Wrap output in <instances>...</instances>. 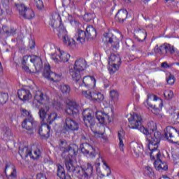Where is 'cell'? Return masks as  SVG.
<instances>
[{
	"label": "cell",
	"mask_w": 179,
	"mask_h": 179,
	"mask_svg": "<svg viewBox=\"0 0 179 179\" xmlns=\"http://www.w3.org/2000/svg\"><path fill=\"white\" fill-rule=\"evenodd\" d=\"M83 94L84 95L85 97H87V98L95 101L102 102V101H103V100H104V95H103L102 93L95 92V91H91V90L84 91V92H83Z\"/></svg>",
	"instance_id": "10"
},
{
	"label": "cell",
	"mask_w": 179,
	"mask_h": 179,
	"mask_svg": "<svg viewBox=\"0 0 179 179\" xmlns=\"http://www.w3.org/2000/svg\"><path fill=\"white\" fill-rule=\"evenodd\" d=\"M85 33H86V37L88 39H94L97 36V31L92 25H89L87 27Z\"/></svg>",
	"instance_id": "23"
},
{
	"label": "cell",
	"mask_w": 179,
	"mask_h": 179,
	"mask_svg": "<svg viewBox=\"0 0 179 179\" xmlns=\"http://www.w3.org/2000/svg\"><path fill=\"white\" fill-rule=\"evenodd\" d=\"M164 96L167 100H170L174 97V92L172 90H166L164 92Z\"/></svg>",
	"instance_id": "45"
},
{
	"label": "cell",
	"mask_w": 179,
	"mask_h": 179,
	"mask_svg": "<svg viewBox=\"0 0 179 179\" xmlns=\"http://www.w3.org/2000/svg\"><path fill=\"white\" fill-rule=\"evenodd\" d=\"M147 103L150 107L155 110H160L162 108L163 102L162 100L154 95H150L148 97Z\"/></svg>",
	"instance_id": "3"
},
{
	"label": "cell",
	"mask_w": 179,
	"mask_h": 179,
	"mask_svg": "<svg viewBox=\"0 0 179 179\" xmlns=\"http://www.w3.org/2000/svg\"><path fill=\"white\" fill-rule=\"evenodd\" d=\"M134 35L138 40L143 41L146 37V32L142 29H138L134 32Z\"/></svg>",
	"instance_id": "29"
},
{
	"label": "cell",
	"mask_w": 179,
	"mask_h": 179,
	"mask_svg": "<svg viewBox=\"0 0 179 179\" xmlns=\"http://www.w3.org/2000/svg\"><path fill=\"white\" fill-rule=\"evenodd\" d=\"M83 118L87 124H89L94 120V112L90 108H86L83 112Z\"/></svg>",
	"instance_id": "17"
},
{
	"label": "cell",
	"mask_w": 179,
	"mask_h": 179,
	"mask_svg": "<svg viewBox=\"0 0 179 179\" xmlns=\"http://www.w3.org/2000/svg\"><path fill=\"white\" fill-rule=\"evenodd\" d=\"M165 135L169 141L173 142V143H178L179 141V135L178 132L174 127L168 126L165 129Z\"/></svg>",
	"instance_id": "5"
},
{
	"label": "cell",
	"mask_w": 179,
	"mask_h": 179,
	"mask_svg": "<svg viewBox=\"0 0 179 179\" xmlns=\"http://www.w3.org/2000/svg\"><path fill=\"white\" fill-rule=\"evenodd\" d=\"M97 172L98 175L101 176H106L111 174V170L104 161L100 159L97 163Z\"/></svg>",
	"instance_id": "6"
},
{
	"label": "cell",
	"mask_w": 179,
	"mask_h": 179,
	"mask_svg": "<svg viewBox=\"0 0 179 179\" xmlns=\"http://www.w3.org/2000/svg\"><path fill=\"white\" fill-rule=\"evenodd\" d=\"M151 159H153V161L157 160V159H159V157H160V152L158 151L157 149L153 150V151H151Z\"/></svg>",
	"instance_id": "39"
},
{
	"label": "cell",
	"mask_w": 179,
	"mask_h": 179,
	"mask_svg": "<svg viewBox=\"0 0 179 179\" xmlns=\"http://www.w3.org/2000/svg\"><path fill=\"white\" fill-rule=\"evenodd\" d=\"M78 150H79V148H78V146L76 144H71L68 146V147L64 151L63 156L65 157V159L73 158L76 155Z\"/></svg>",
	"instance_id": "11"
},
{
	"label": "cell",
	"mask_w": 179,
	"mask_h": 179,
	"mask_svg": "<svg viewBox=\"0 0 179 179\" xmlns=\"http://www.w3.org/2000/svg\"><path fill=\"white\" fill-rule=\"evenodd\" d=\"M17 96L19 99L23 101H28L32 97L30 92L26 89H20L17 90Z\"/></svg>",
	"instance_id": "19"
},
{
	"label": "cell",
	"mask_w": 179,
	"mask_h": 179,
	"mask_svg": "<svg viewBox=\"0 0 179 179\" xmlns=\"http://www.w3.org/2000/svg\"><path fill=\"white\" fill-rule=\"evenodd\" d=\"M50 129L49 125L47 123H42L39 127V130L40 136L44 138H48L50 136Z\"/></svg>",
	"instance_id": "18"
},
{
	"label": "cell",
	"mask_w": 179,
	"mask_h": 179,
	"mask_svg": "<svg viewBox=\"0 0 179 179\" xmlns=\"http://www.w3.org/2000/svg\"><path fill=\"white\" fill-rule=\"evenodd\" d=\"M51 72V69H50V65L48 64H46L44 68V71H43V75L46 78H48L50 73Z\"/></svg>",
	"instance_id": "43"
},
{
	"label": "cell",
	"mask_w": 179,
	"mask_h": 179,
	"mask_svg": "<svg viewBox=\"0 0 179 179\" xmlns=\"http://www.w3.org/2000/svg\"><path fill=\"white\" fill-rule=\"evenodd\" d=\"M87 67V62L83 58H79L76 60L74 68L79 71H83Z\"/></svg>",
	"instance_id": "21"
},
{
	"label": "cell",
	"mask_w": 179,
	"mask_h": 179,
	"mask_svg": "<svg viewBox=\"0 0 179 179\" xmlns=\"http://www.w3.org/2000/svg\"><path fill=\"white\" fill-rule=\"evenodd\" d=\"M16 7L20 14L27 19H32L34 17V13L30 8L25 7L22 3H18L16 4Z\"/></svg>",
	"instance_id": "4"
},
{
	"label": "cell",
	"mask_w": 179,
	"mask_h": 179,
	"mask_svg": "<svg viewBox=\"0 0 179 179\" xmlns=\"http://www.w3.org/2000/svg\"><path fill=\"white\" fill-rule=\"evenodd\" d=\"M35 100L37 101L38 102L41 103V104H46V102H48V97L46 95L44 94L41 92H37L35 94Z\"/></svg>",
	"instance_id": "24"
},
{
	"label": "cell",
	"mask_w": 179,
	"mask_h": 179,
	"mask_svg": "<svg viewBox=\"0 0 179 179\" xmlns=\"http://www.w3.org/2000/svg\"><path fill=\"white\" fill-rule=\"evenodd\" d=\"M43 66L41 57L36 55H26L23 59V67L30 73H37Z\"/></svg>",
	"instance_id": "1"
},
{
	"label": "cell",
	"mask_w": 179,
	"mask_h": 179,
	"mask_svg": "<svg viewBox=\"0 0 179 179\" xmlns=\"http://www.w3.org/2000/svg\"><path fill=\"white\" fill-rule=\"evenodd\" d=\"M127 11L125 10V9H120V10L118 11L116 14V19L120 22H122V21L126 19V17L127 16Z\"/></svg>",
	"instance_id": "31"
},
{
	"label": "cell",
	"mask_w": 179,
	"mask_h": 179,
	"mask_svg": "<svg viewBox=\"0 0 179 179\" xmlns=\"http://www.w3.org/2000/svg\"><path fill=\"white\" fill-rule=\"evenodd\" d=\"M60 90H61L63 93H65V94H67V93H69L70 92V90H71V88H70V87L68 85L63 84V85H62L61 86H60Z\"/></svg>",
	"instance_id": "47"
},
{
	"label": "cell",
	"mask_w": 179,
	"mask_h": 179,
	"mask_svg": "<svg viewBox=\"0 0 179 179\" xmlns=\"http://www.w3.org/2000/svg\"><path fill=\"white\" fill-rule=\"evenodd\" d=\"M142 120L141 116L137 114H134L129 118V125L130 127L139 129L141 127Z\"/></svg>",
	"instance_id": "9"
},
{
	"label": "cell",
	"mask_w": 179,
	"mask_h": 179,
	"mask_svg": "<svg viewBox=\"0 0 179 179\" xmlns=\"http://www.w3.org/2000/svg\"><path fill=\"white\" fill-rule=\"evenodd\" d=\"M94 17H95V15L93 14V13H85V14L84 15V16H83V19L86 21H90V20H92Z\"/></svg>",
	"instance_id": "50"
},
{
	"label": "cell",
	"mask_w": 179,
	"mask_h": 179,
	"mask_svg": "<svg viewBox=\"0 0 179 179\" xmlns=\"http://www.w3.org/2000/svg\"><path fill=\"white\" fill-rule=\"evenodd\" d=\"M9 99V95L6 92H1L0 93V103L1 105L4 104L6 102L8 101Z\"/></svg>",
	"instance_id": "42"
},
{
	"label": "cell",
	"mask_w": 179,
	"mask_h": 179,
	"mask_svg": "<svg viewBox=\"0 0 179 179\" xmlns=\"http://www.w3.org/2000/svg\"><path fill=\"white\" fill-rule=\"evenodd\" d=\"M73 172L75 173L76 176L78 177H83L85 176L84 171H83L82 167H76Z\"/></svg>",
	"instance_id": "41"
},
{
	"label": "cell",
	"mask_w": 179,
	"mask_h": 179,
	"mask_svg": "<svg viewBox=\"0 0 179 179\" xmlns=\"http://www.w3.org/2000/svg\"><path fill=\"white\" fill-rule=\"evenodd\" d=\"M73 158H68L66 159V167L68 169V171H69L70 172H74L76 165L75 161L73 160Z\"/></svg>",
	"instance_id": "27"
},
{
	"label": "cell",
	"mask_w": 179,
	"mask_h": 179,
	"mask_svg": "<svg viewBox=\"0 0 179 179\" xmlns=\"http://www.w3.org/2000/svg\"><path fill=\"white\" fill-rule=\"evenodd\" d=\"M173 49V47L169 44H164L162 46H159V51L161 53H167L168 52H172V50Z\"/></svg>",
	"instance_id": "35"
},
{
	"label": "cell",
	"mask_w": 179,
	"mask_h": 179,
	"mask_svg": "<svg viewBox=\"0 0 179 179\" xmlns=\"http://www.w3.org/2000/svg\"><path fill=\"white\" fill-rule=\"evenodd\" d=\"M34 3H35V5H36V7H37V9H44V3H43L42 1H41V0H39V1H35Z\"/></svg>",
	"instance_id": "52"
},
{
	"label": "cell",
	"mask_w": 179,
	"mask_h": 179,
	"mask_svg": "<svg viewBox=\"0 0 179 179\" xmlns=\"http://www.w3.org/2000/svg\"><path fill=\"white\" fill-rule=\"evenodd\" d=\"M89 127H90V129L92 130L95 134L102 135V134H103L105 132V127L104 124H101L100 122H95V120H93V121L89 124Z\"/></svg>",
	"instance_id": "13"
},
{
	"label": "cell",
	"mask_w": 179,
	"mask_h": 179,
	"mask_svg": "<svg viewBox=\"0 0 179 179\" xmlns=\"http://www.w3.org/2000/svg\"><path fill=\"white\" fill-rule=\"evenodd\" d=\"M52 58L57 62H67L70 59V55L68 52L63 50H56L52 55Z\"/></svg>",
	"instance_id": "8"
},
{
	"label": "cell",
	"mask_w": 179,
	"mask_h": 179,
	"mask_svg": "<svg viewBox=\"0 0 179 179\" xmlns=\"http://www.w3.org/2000/svg\"><path fill=\"white\" fill-rule=\"evenodd\" d=\"M19 154L23 158L26 159L30 157V146H23L19 149Z\"/></svg>",
	"instance_id": "30"
},
{
	"label": "cell",
	"mask_w": 179,
	"mask_h": 179,
	"mask_svg": "<svg viewBox=\"0 0 179 179\" xmlns=\"http://www.w3.org/2000/svg\"><path fill=\"white\" fill-rule=\"evenodd\" d=\"M48 79H49L51 81H54V82H59L60 80L62 79V76H60L58 73H56L55 72H52L51 71V72L50 73L49 76H48Z\"/></svg>",
	"instance_id": "36"
},
{
	"label": "cell",
	"mask_w": 179,
	"mask_h": 179,
	"mask_svg": "<svg viewBox=\"0 0 179 179\" xmlns=\"http://www.w3.org/2000/svg\"><path fill=\"white\" fill-rule=\"evenodd\" d=\"M5 174L8 178H15L17 172L14 165L11 164V163H8L5 167Z\"/></svg>",
	"instance_id": "16"
},
{
	"label": "cell",
	"mask_w": 179,
	"mask_h": 179,
	"mask_svg": "<svg viewBox=\"0 0 179 179\" xmlns=\"http://www.w3.org/2000/svg\"><path fill=\"white\" fill-rule=\"evenodd\" d=\"M66 112L69 115H76L79 113V108H78V106L67 105V108H66Z\"/></svg>",
	"instance_id": "34"
},
{
	"label": "cell",
	"mask_w": 179,
	"mask_h": 179,
	"mask_svg": "<svg viewBox=\"0 0 179 179\" xmlns=\"http://www.w3.org/2000/svg\"><path fill=\"white\" fill-rule=\"evenodd\" d=\"M57 118V114L55 112H52L49 115L48 118V123H51Z\"/></svg>",
	"instance_id": "49"
},
{
	"label": "cell",
	"mask_w": 179,
	"mask_h": 179,
	"mask_svg": "<svg viewBox=\"0 0 179 179\" xmlns=\"http://www.w3.org/2000/svg\"><path fill=\"white\" fill-rule=\"evenodd\" d=\"M110 97L113 100L116 101L118 99V93L116 90H111L110 92Z\"/></svg>",
	"instance_id": "51"
},
{
	"label": "cell",
	"mask_w": 179,
	"mask_h": 179,
	"mask_svg": "<svg viewBox=\"0 0 179 179\" xmlns=\"http://www.w3.org/2000/svg\"><path fill=\"white\" fill-rule=\"evenodd\" d=\"M70 75H71V78H72L73 80H74L75 81H79L81 78L80 71L75 69V68H71V69H70Z\"/></svg>",
	"instance_id": "32"
},
{
	"label": "cell",
	"mask_w": 179,
	"mask_h": 179,
	"mask_svg": "<svg viewBox=\"0 0 179 179\" xmlns=\"http://www.w3.org/2000/svg\"><path fill=\"white\" fill-rule=\"evenodd\" d=\"M46 111H45L44 108H41L40 111H39L40 118H41V119H44V118L46 117Z\"/></svg>",
	"instance_id": "55"
},
{
	"label": "cell",
	"mask_w": 179,
	"mask_h": 179,
	"mask_svg": "<svg viewBox=\"0 0 179 179\" xmlns=\"http://www.w3.org/2000/svg\"><path fill=\"white\" fill-rule=\"evenodd\" d=\"M41 156V151L39 148L35 145H32L30 146V157L32 159H36L39 158Z\"/></svg>",
	"instance_id": "20"
},
{
	"label": "cell",
	"mask_w": 179,
	"mask_h": 179,
	"mask_svg": "<svg viewBox=\"0 0 179 179\" xmlns=\"http://www.w3.org/2000/svg\"><path fill=\"white\" fill-rule=\"evenodd\" d=\"M104 41L113 48L116 49L119 46V40L117 36L112 33H106L104 34Z\"/></svg>",
	"instance_id": "7"
},
{
	"label": "cell",
	"mask_w": 179,
	"mask_h": 179,
	"mask_svg": "<svg viewBox=\"0 0 179 179\" xmlns=\"http://www.w3.org/2000/svg\"><path fill=\"white\" fill-rule=\"evenodd\" d=\"M61 146L62 148H65V149L67 148L68 147V145H67V142L65 141H61Z\"/></svg>",
	"instance_id": "57"
},
{
	"label": "cell",
	"mask_w": 179,
	"mask_h": 179,
	"mask_svg": "<svg viewBox=\"0 0 179 179\" xmlns=\"http://www.w3.org/2000/svg\"><path fill=\"white\" fill-rule=\"evenodd\" d=\"M96 118L98 122L102 124H108L111 122L109 116L104 111H97L96 113Z\"/></svg>",
	"instance_id": "15"
},
{
	"label": "cell",
	"mask_w": 179,
	"mask_h": 179,
	"mask_svg": "<svg viewBox=\"0 0 179 179\" xmlns=\"http://www.w3.org/2000/svg\"><path fill=\"white\" fill-rule=\"evenodd\" d=\"M83 82L85 86L89 87V88H93L95 86V84H96V81L91 76H85L83 79Z\"/></svg>",
	"instance_id": "22"
},
{
	"label": "cell",
	"mask_w": 179,
	"mask_h": 179,
	"mask_svg": "<svg viewBox=\"0 0 179 179\" xmlns=\"http://www.w3.org/2000/svg\"><path fill=\"white\" fill-rule=\"evenodd\" d=\"M146 130H148V134L152 133V132H155V130H157L156 124H155V122H153V121L149 122L148 123Z\"/></svg>",
	"instance_id": "40"
},
{
	"label": "cell",
	"mask_w": 179,
	"mask_h": 179,
	"mask_svg": "<svg viewBox=\"0 0 179 179\" xmlns=\"http://www.w3.org/2000/svg\"><path fill=\"white\" fill-rule=\"evenodd\" d=\"M146 172L148 175L150 177H154V172H153V171L152 170L151 168H150L148 167H146Z\"/></svg>",
	"instance_id": "53"
},
{
	"label": "cell",
	"mask_w": 179,
	"mask_h": 179,
	"mask_svg": "<svg viewBox=\"0 0 179 179\" xmlns=\"http://www.w3.org/2000/svg\"><path fill=\"white\" fill-rule=\"evenodd\" d=\"M162 67H164V68H167L169 67V65H168V64H167L166 62H164V63H163L162 65Z\"/></svg>",
	"instance_id": "58"
},
{
	"label": "cell",
	"mask_w": 179,
	"mask_h": 179,
	"mask_svg": "<svg viewBox=\"0 0 179 179\" xmlns=\"http://www.w3.org/2000/svg\"><path fill=\"white\" fill-rule=\"evenodd\" d=\"M50 23L54 28H59L62 25V19L59 13L53 12L50 15Z\"/></svg>",
	"instance_id": "14"
},
{
	"label": "cell",
	"mask_w": 179,
	"mask_h": 179,
	"mask_svg": "<svg viewBox=\"0 0 179 179\" xmlns=\"http://www.w3.org/2000/svg\"><path fill=\"white\" fill-rule=\"evenodd\" d=\"M57 176L60 178H65V171L63 167H62L60 164L57 165Z\"/></svg>",
	"instance_id": "38"
},
{
	"label": "cell",
	"mask_w": 179,
	"mask_h": 179,
	"mask_svg": "<svg viewBox=\"0 0 179 179\" xmlns=\"http://www.w3.org/2000/svg\"><path fill=\"white\" fill-rule=\"evenodd\" d=\"M36 178L37 179H46V176H45L44 174H42V173H40V174H37V176H36Z\"/></svg>",
	"instance_id": "56"
},
{
	"label": "cell",
	"mask_w": 179,
	"mask_h": 179,
	"mask_svg": "<svg viewBox=\"0 0 179 179\" xmlns=\"http://www.w3.org/2000/svg\"><path fill=\"white\" fill-rule=\"evenodd\" d=\"M82 168L83 169V171H84L85 176H90L92 175L93 169H92V165L90 164V163H86V164H85L82 167Z\"/></svg>",
	"instance_id": "33"
},
{
	"label": "cell",
	"mask_w": 179,
	"mask_h": 179,
	"mask_svg": "<svg viewBox=\"0 0 179 179\" xmlns=\"http://www.w3.org/2000/svg\"><path fill=\"white\" fill-rule=\"evenodd\" d=\"M154 166L155 168L158 171H166L168 169L167 163L160 160V159L154 161Z\"/></svg>",
	"instance_id": "25"
},
{
	"label": "cell",
	"mask_w": 179,
	"mask_h": 179,
	"mask_svg": "<svg viewBox=\"0 0 179 179\" xmlns=\"http://www.w3.org/2000/svg\"><path fill=\"white\" fill-rule=\"evenodd\" d=\"M121 60L120 56L116 54H111L108 59V70L111 73H114L119 69Z\"/></svg>",
	"instance_id": "2"
},
{
	"label": "cell",
	"mask_w": 179,
	"mask_h": 179,
	"mask_svg": "<svg viewBox=\"0 0 179 179\" xmlns=\"http://www.w3.org/2000/svg\"><path fill=\"white\" fill-rule=\"evenodd\" d=\"M160 178H167V179H169V178L168 176H162V177H161Z\"/></svg>",
	"instance_id": "59"
},
{
	"label": "cell",
	"mask_w": 179,
	"mask_h": 179,
	"mask_svg": "<svg viewBox=\"0 0 179 179\" xmlns=\"http://www.w3.org/2000/svg\"><path fill=\"white\" fill-rule=\"evenodd\" d=\"M22 127L26 130H31L34 127V122L30 118H26L22 122Z\"/></svg>",
	"instance_id": "28"
},
{
	"label": "cell",
	"mask_w": 179,
	"mask_h": 179,
	"mask_svg": "<svg viewBox=\"0 0 179 179\" xmlns=\"http://www.w3.org/2000/svg\"><path fill=\"white\" fill-rule=\"evenodd\" d=\"M167 83L169 85H173L175 83V77L173 75H170L167 79Z\"/></svg>",
	"instance_id": "54"
},
{
	"label": "cell",
	"mask_w": 179,
	"mask_h": 179,
	"mask_svg": "<svg viewBox=\"0 0 179 179\" xmlns=\"http://www.w3.org/2000/svg\"><path fill=\"white\" fill-rule=\"evenodd\" d=\"M80 148H81V151L83 154L87 155L89 157H93L96 154L94 148L87 143H82L81 145V146H80Z\"/></svg>",
	"instance_id": "12"
},
{
	"label": "cell",
	"mask_w": 179,
	"mask_h": 179,
	"mask_svg": "<svg viewBox=\"0 0 179 179\" xmlns=\"http://www.w3.org/2000/svg\"><path fill=\"white\" fill-rule=\"evenodd\" d=\"M62 39H63L64 42H65L67 45H68V46H71V45L74 44V41H73V40L71 39H70L69 36H67V34L65 35V36H63Z\"/></svg>",
	"instance_id": "46"
},
{
	"label": "cell",
	"mask_w": 179,
	"mask_h": 179,
	"mask_svg": "<svg viewBox=\"0 0 179 179\" xmlns=\"http://www.w3.org/2000/svg\"><path fill=\"white\" fill-rule=\"evenodd\" d=\"M118 137H119L120 139V148L121 151H123L124 149V144H123V138H124V134L122 133V131L119 132L118 133Z\"/></svg>",
	"instance_id": "44"
},
{
	"label": "cell",
	"mask_w": 179,
	"mask_h": 179,
	"mask_svg": "<svg viewBox=\"0 0 179 179\" xmlns=\"http://www.w3.org/2000/svg\"><path fill=\"white\" fill-rule=\"evenodd\" d=\"M158 145H159V143H157V142L150 141L149 144H148V148L151 151H153V150L157 149V148H158Z\"/></svg>",
	"instance_id": "48"
},
{
	"label": "cell",
	"mask_w": 179,
	"mask_h": 179,
	"mask_svg": "<svg viewBox=\"0 0 179 179\" xmlns=\"http://www.w3.org/2000/svg\"><path fill=\"white\" fill-rule=\"evenodd\" d=\"M65 123L67 127L71 130H77L79 129V124L75 120L71 118H67L65 120Z\"/></svg>",
	"instance_id": "26"
},
{
	"label": "cell",
	"mask_w": 179,
	"mask_h": 179,
	"mask_svg": "<svg viewBox=\"0 0 179 179\" xmlns=\"http://www.w3.org/2000/svg\"><path fill=\"white\" fill-rule=\"evenodd\" d=\"M76 39L79 42L81 43L85 42V39H86V33L83 30H79V32H77Z\"/></svg>",
	"instance_id": "37"
}]
</instances>
